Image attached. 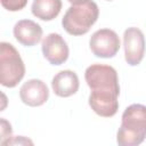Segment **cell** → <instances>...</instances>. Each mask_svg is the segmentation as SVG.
I'll list each match as a JSON object with an SVG mask.
<instances>
[{"label": "cell", "instance_id": "obj_1", "mask_svg": "<svg viewBox=\"0 0 146 146\" xmlns=\"http://www.w3.org/2000/svg\"><path fill=\"white\" fill-rule=\"evenodd\" d=\"M146 138V106L132 104L123 114L121 125L116 133V141L120 146H137Z\"/></svg>", "mask_w": 146, "mask_h": 146}, {"label": "cell", "instance_id": "obj_2", "mask_svg": "<svg viewBox=\"0 0 146 146\" xmlns=\"http://www.w3.org/2000/svg\"><path fill=\"white\" fill-rule=\"evenodd\" d=\"M99 9L96 2L88 0L79 5H72L65 13L62 25L71 35H83L97 22Z\"/></svg>", "mask_w": 146, "mask_h": 146}, {"label": "cell", "instance_id": "obj_3", "mask_svg": "<svg viewBox=\"0 0 146 146\" xmlns=\"http://www.w3.org/2000/svg\"><path fill=\"white\" fill-rule=\"evenodd\" d=\"M25 75V65L16 48L8 42L0 43V83L7 88L16 87Z\"/></svg>", "mask_w": 146, "mask_h": 146}, {"label": "cell", "instance_id": "obj_4", "mask_svg": "<svg viewBox=\"0 0 146 146\" xmlns=\"http://www.w3.org/2000/svg\"><path fill=\"white\" fill-rule=\"evenodd\" d=\"M84 79L91 92L120 95L117 73L114 67L103 64H92L87 67Z\"/></svg>", "mask_w": 146, "mask_h": 146}, {"label": "cell", "instance_id": "obj_5", "mask_svg": "<svg viewBox=\"0 0 146 146\" xmlns=\"http://www.w3.org/2000/svg\"><path fill=\"white\" fill-rule=\"evenodd\" d=\"M89 47L96 57L111 58L114 57L120 49V39L115 31L100 29L90 36Z\"/></svg>", "mask_w": 146, "mask_h": 146}, {"label": "cell", "instance_id": "obj_6", "mask_svg": "<svg viewBox=\"0 0 146 146\" xmlns=\"http://www.w3.org/2000/svg\"><path fill=\"white\" fill-rule=\"evenodd\" d=\"M124 57L130 66L140 64L145 55V36L138 27H128L123 34Z\"/></svg>", "mask_w": 146, "mask_h": 146}, {"label": "cell", "instance_id": "obj_7", "mask_svg": "<svg viewBox=\"0 0 146 146\" xmlns=\"http://www.w3.org/2000/svg\"><path fill=\"white\" fill-rule=\"evenodd\" d=\"M43 57L52 65H62L68 58V47L64 38L58 33H50L42 40Z\"/></svg>", "mask_w": 146, "mask_h": 146}, {"label": "cell", "instance_id": "obj_8", "mask_svg": "<svg viewBox=\"0 0 146 146\" xmlns=\"http://www.w3.org/2000/svg\"><path fill=\"white\" fill-rule=\"evenodd\" d=\"M19 97L21 100L27 106H41L49 98V89L43 81L39 79H31L21 87Z\"/></svg>", "mask_w": 146, "mask_h": 146}, {"label": "cell", "instance_id": "obj_9", "mask_svg": "<svg viewBox=\"0 0 146 146\" xmlns=\"http://www.w3.org/2000/svg\"><path fill=\"white\" fill-rule=\"evenodd\" d=\"M13 32L15 39L26 47L35 46L42 38V27L31 19L18 21L15 24Z\"/></svg>", "mask_w": 146, "mask_h": 146}, {"label": "cell", "instance_id": "obj_10", "mask_svg": "<svg viewBox=\"0 0 146 146\" xmlns=\"http://www.w3.org/2000/svg\"><path fill=\"white\" fill-rule=\"evenodd\" d=\"M51 88L58 97H70L79 89V78L76 73L71 70L60 71L52 78Z\"/></svg>", "mask_w": 146, "mask_h": 146}, {"label": "cell", "instance_id": "obj_11", "mask_svg": "<svg viewBox=\"0 0 146 146\" xmlns=\"http://www.w3.org/2000/svg\"><path fill=\"white\" fill-rule=\"evenodd\" d=\"M119 96L110 94H97L90 92L89 106L99 116L111 117L116 114L119 110Z\"/></svg>", "mask_w": 146, "mask_h": 146}, {"label": "cell", "instance_id": "obj_12", "mask_svg": "<svg viewBox=\"0 0 146 146\" xmlns=\"http://www.w3.org/2000/svg\"><path fill=\"white\" fill-rule=\"evenodd\" d=\"M62 9L60 0H33L32 14L42 21H52L58 16Z\"/></svg>", "mask_w": 146, "mask_h": 146}, {"label": "cell", "instance_id": "obj_13", "mask_svg": "<svg viewBox=\"0 0 146 146\" xmlns=\"http://www.w3.org/2000/svg\"><path fill=\"white\" fill-rule=\"evenodd\" d=\"M0 1L2 7L9 11H18L23 9L27 3V0H0Z\"/></svg>", "mask_w": 146, "mask_h": 146}, {"label": "cell", "instance_id": "obj_14", "mask_svg": "<svg viewBox=\"0 0 146 146\" xmlns=\"http://www.w3.org/2000/svg\"><path fill=\"white\" fill-rule=\"evenodd\" d=\"M11 125L5 119H1V144L5 141V138H9L11 136Z\"/></svg>", "mask_w": 146, "mask_h": 146}, {"label": "cell", "instance_id": "obj_15", "mask_svg": "<svg viewBox=\"0 0 146 146\" xmlns=\"http://www.w3.org/2000/svg\"><path fill=\"white\" fill-rule=\"evenodd\" d=\"M70 3H72V5H79V3H82V2H86V1H88V0H67Z\"/></svg>", "mask_w": 146, "mask_h": 146}, {"label": "cell", "instance_id": "obj_16", "mask_svg": "<svg viewBox=\"0 0 146 146\" xmlns=\"http://www.w3.org/2000/svg\"><path fill=\"white\" fill-rule=\"evenodd\" d=\"M107 1H112V0H107Z\"/></svg>", "mask_w": 146, "mask_h": 146}]
</instances>
